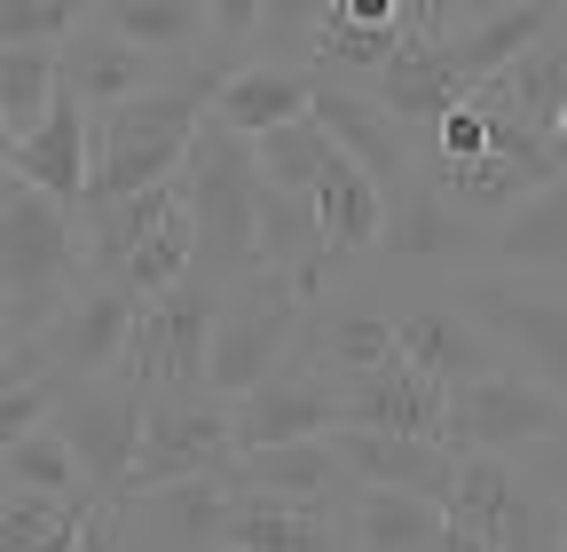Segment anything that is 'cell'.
I'll return each mask as SVG.
<instances>
[{
  "label": "cell",
  "instance_id": "37",
  "mask_svg": "<svg viewBox=\"0 0 567 552\" xmlns=\"http://www.w3.org/2000/svg\"><path fill=\"white\" fill-rule=\"evenodd\" d=\"M80 552H126V544H118V513H111V505H95V513H87Z\"/></svg>",
  "mask_w": 567,
  "mask_h": 552
},
{
  "label": "cell",
  "instance_id": "13",
  "mask_svg": "<svg viewBox=\"0 0 567 552\" xmlns=\"http://www.w3.org/2000/svg\"><path fill=\"white\" fill-rule=\"evenodd\" d=\"M126 316H134V293H118V285H80L71 293L24 348H17V364H32V371H48V379H87V371H111L118 364V348H126Z\"/></svg>",
  "mask_w": 567,
  "mask_h": 552
},
{
  "label": "cell",
  "instance_id": "28",
  "mask_svg": "<svg viewBox=\"0 0 567 552\" xmlns=\"http://www.w3.org/2000/svg\"><path fill=\"white\" fill-rule=\"evenodd\" d=\"M95 9L166 63H197V40L213 32V0H95Z\"/></svg>",
  "mask_w": 567,
  "mask_h": 552
},
{
  "label": "cell",
  "instance_id": "6",
  "mask_svg": "<svg viewBox=\"0 0 567 552\" xmlns=\"http://www.w3.org/2000/svg\"><path fill=\"white\" fill-rule=\"evenodd\" d=\"M237 466V427H229V395L213 387H182V395H151L142 410V442L126 466V490H166V481H213ZM111 498V505H118Z\"/></svg>",
  "mask_w": 567,
  "mask_h": 552
},
{
  "label": "cell",
  "instance_id": "11",
  "mask_svg": "<svg viewBox=\"0 0 567 552\" xmlns=\"http://www.w3.org/2000/svg\"><path fill=\"white\" fill-rule=\"evenodd\" d=\"M316 119H323V134L363 166L379 190H402L417 166H425V134L410 126V119H394L363 80H339V72H316Z\"/></svg>",
  "mask_w": 567,
  "mask_h": 552
},
{
  "label": "cell",
  "instance_id": "42",
  "mask_svg": "<svg viewBox=\"0 0 567 552\" xmlns=\"http://www.w3.org/2000/svg\"><path fill=\"white\" fill-rule=\"evenodd\" d=\"M0 505H9V481H0Z\"/></svg>",
  "mask_w": 567,
  "mask_h": 552
},
{
  "label": "cell",
  "instance_id": "7",
  "mask_svg": "<svg viewBox=\"0 0 567 552\" xmlns=\"http://www.w3.org/2000/svg\"><path fill=\"white\" fill-rule=\"evenodd\" d=\"M442 513L465 521L473 536H488L496 552H559V536H567V513L505 450H457V481H450Z\"/></svg>",
  "mask_w": 567,
  "mask_h": 552
},
{
  "label": "cell",
  "instance_id": "2",
  "mask_svg": "<svg viewBox=\"0 0 567 552\" xmlns=\"http://www.w3.org/2000/svg\"><path fill=\"white\" fill-rule=\"evenodd\" d=\"M260 159H252V134L221 126L205 111L197 143L182 159V197H189V222H197V276L229 285L260 260Z\"/></svg>",
  "mask_w": 567,
  "mask_h": 552
},
{
  "label": "cell",
  "instance_id": "33",
  "mask_svg": "<svg viewBox=\"0 0 567 552\" xmlns=\"http://www.w3.org/2000/svg\"><path fill=\"white\" fill-rule=\"evenodd\" d=\"M87 17L95 0H0V48H63Z\"/></svg>",
  "mask_w": 567,
  "mask_h": 552
},
{
  "label": "cell",
  "instance_id": "21",
  "mask_svg": "<svg viewBox=\"0 0 567 552\" xmlns=\"http://www.w3.org/2000/svg\"><path fill=\"white\" fill-rule=\"evenodd\" d=\"M260 260L292 276L308 308L339 285V268H347V260L331 253V237H323L316 197H300V190H260Z\"/></svg>",
  "mask_w": 567,
  "mask_h": 552
},
{
  "label": "cell",
  "instance_id": "27",
  "mask_svg": "<svg viewBox=\"0 0 567 552\" xmlns=\"http://www.w3.org/2000/svg\"><path fill=\"white\" fill-rule=\"evenodd\" d=\"M442 529H450V513L417 490H354L347 498V544H363V552H434Z\"/></svg>",
  "mask_w": 567,
  "mask_h": 552
},
{
  "label": "cell",
  "instance_id": "25",
  "mask_svg": "<svg viewBox=\"0 0 567 552\" xmlns=\"http://www.w3.org/2000/svg\"><path fill=\"white\" fill-rule=\"evenodd\" d=\"M488 88H496V103H505L513 119H528L536 134H551L559 103H567V9L505 63V72H488Z\"/></svg>",
  "mask_w": 567,
  "mask_h": 552
},
{
  "label": "cell",
  "instance_id": "12",
  "mask_svg": "<svg viewBox=\"0 0 567 552\" xmlns=\"http://www.w3.org/2000/svg\"><path fill=\"white\" fill-rule=\"evenodd\" d=\"M347 419L339 410V379L323 364H308L300 348L284 356L252 395L229 402V427H237V458L245 450H268V442H308V435H331Z\"/></svg>",
  "mask_w": 567,
  "mask_h": 552
},
{
  "label": "cell",
  "instance_id": "44",
  "mask_svg": "<svg viewBox=\"0 0 567 552\" xmlns=\"http://www.w3.org/2000/svg\"><path fill=\"white\" fill-rule=\"evenodd\" d=\"M559 552H567V536H559Z\"/></svg>",
  "mask_w": 567,
  "mask_h": 552
},
{
  "label": "cell",
  "instance_id": "40",
  "mask_svg": "<svg viewBox=\"0 0 567 552\" xmlns=\"http://www.w3.org/2000/svg\"><path fill=\"white\" fill-rule=\"evenodd\" d=\"M9 166H17V126L0 119V182H9Z\"/></svg>",
  "mask_w": 567,
  "mask_h": 552
},
{
  "label": "cell",
  "instance_id": "16",
  "mask_svg": "<svg viewBox=\"0 0 567 552\" xmlns=\"http://www.w3.org/2000/svg\"><path fill=\"white\" fill-rule=\"evenodd\" d=\"M229 552H339L347 544V505L331 498H284V490H237L221 513Z\"/></svg>",
  "mask_w": 567,
  "mask_h": 552
},
{
  "label": "cell",
  "instance_id": "36",
  "mask_svg": "<svg viewBox=\"0 0 567 552\" xmlns=\"http://www.w3.org/2000/svg\"><path fill=\"white\" fill-rule=\"evenodd\" d=\"M450 24H465V0H402V40H434Z\"/></svg>",
  "mask_w": 567,
  "mask_h": 552
},
{
  "label": "cell",
  "instance_id": "35",
  "mask_svg": "<svg viewBox=\"0 0 567 552\" xmlns=\"http://www.w3.org/2000/svg\"><path fill=\"white\" fill-rule=\"evenodd\" d=\"M520 466H528V481H536V490L567 513V427L559 435H544L536 450H520Z\"/></svg>",
  "mask_w": 567,
  "mask_h": 552
},
{
  "label": "cell",
  "instance_id": "29",
  "mask_svg": "<svg viewBox=\"0 0 567 552\" xmlns=\"http://www.w3.org/2000/svg\"><path fill=\"white\" fill-rule=\"evenodd\" d=\"M197 268V222H189V197L174 205V214L151 229V237H142L111 276H103V285H118V293H134V300H151V293H166V285H182V276Z\"/></svg>",
  "mask_w": 567,
  "mask_h": 552
},
{
  "label": "cell",
  "instance_id": "4",
  "mask_svg": "<svg viewBox=\"0 0 567 552\" xmlns=\"http://www.w3.org/2000/svg\"><path fill=\"white\" fill-rule=\"evenodd\" d=\"M213 316H221V285L213 276H182V285L134 300L126 316V348H118V379H134L142 395H182L205 387V356H213Z\"/></svg>",
  "mask_w": 567,
  "mask_h": 552
},
{
  "label": "cell",
  "instance_id": "15",
  "mask_svg": "<svg viewBox=\"0 0 567 552\" xmlns=\"http://www.w3.org/2000/svg\"><path fill=\"white\" fill-rule=\"evenodd\" d=\"M55 72H63V88L80 95L87 111H111V103H126V95H142V88L174 80L182 63H166V55H151V48H134V40L95 9L87 24H71V40L55 48Z\"/></svg>",
  "mask_w": 567,
  "mask_h": 552
},
{
  "label": "cell",
  "instance_id": "38",
  "mask_svg": "<svg viewBox=\"0 0 567 552\" xmlns=\"http://www.w3.org/2000/svg\"><path fill=\"white\" fill-rule=\"evenodd\" d=\"M347 24H402V0H331Z\"/></svg>",
  "mask_w": 567,
  "mask_h": 552
},
{
  "label": "cell",
  "instance_id": "20",
  "mask_svg": "<svg viewBox=\"0 0 567 552\" xmlns=\"http://www.w3.org/2000/svg\"><path fill=\"white\" fill-rule=\"evenodd\" d=\"M347 473L363 481V490H417V498H450L457 481V450L434 442V435H386V427H331Z\"/></svg>",
  "mask_w": 567,
  "mask_h": 552
},
{
  "label": "cell",
  "instance_id": "43",
  "mask_svg": "<svg viewBox=\"0 0 567 552\" xmlns=\"http://www.w3.org/2000/svg\"><path fill=\"white\" fill-rule=\"evenodd\" d=\"M339 552H363V544H339Z\"/></svg>",
  "mask_w": 567,
  "mask_h": 552
},
{
  "label": "cell",
  "instance_id": "17",
  "mask_svg": "<svg viewBox=\"0 0 567 552\" xmlns=\"http://www.w3.org/2000/svg\"><path fill=\"white\" fill-rule=\"evenodd\" d=\"M339 427H386V435H434L442 442V419H450V387L425 379L402 348L371 371H347L339 379Z\"/></svg>",
  "mask_w": 567,
  "mask_h": 552
},
{
  "label": "cell",
  "instance_id": "24",
  "mask_svg": "<svg viewBox=\"0 0 567 552\" xmlns=\"http://www.w3.org/2000/svg\"><path fill=\"white\" fill-rule=\"evenodd\" d=\"M488 268L513 276H559L567 268V174L520 197L505 222H488Z\"/></svg>",
  "mask_w": 567,
  "mask_h": 552
},
{
  "label": "cell",
  "instance_id": "5",
  "mask_svg": "<svg viewBox=\"0 0 567 552\" xmlns=\"http://www.w3.org/2000/svg\"><path fill=\"white\" fill-rule=\"evenodd\" d=\"M450 293L505 348V364L567 395V293H551L544 276H513V268H465L450 276Z\"/></svg>",
  "mask_w": 567,
  "mask_h": 552
},
{
  "label": "cell",
  "instance_id": "10",
  "mask_svg": "<svg viewBox=\"0 0 567 552\" xmlns=\"http://www.w3.org/2000/svg\"><path fill=\"white\" fill-rule=\"evenodd\" d=\"M371 253H386V260H402V268L465 276V268H488V222L465 214V205L417 166L402 190H386V222H379V245H371Z\"/></svg>",
  "mask_w": 567,
  "mask_h": 552
},
{
  "label": "cell",
  "instance_id": "30",
  "mask_svg": "<svg viewBox=\"0 0 567 552\" xmlns=\"http://www.w3.org/2000/svg\"><path fill=\"white\" fill-rule=\"evenodd\" d=\"M252 159H260V182H268V190L316 197V174H323V159H331V134H323V119L308 111V119H284V126L252 134Z\"/></svg>",
  "mask_w": 567,
  "mask_h": 552
},
{
  "label": "cell",
  "instance_id": "34",
  "mask_svg": "<svg viewBox=\"0 0 567 552\" xmlns=\"http://www.w3.org/2000/svg\"><path fill=\"white\" fill-rule=\"evenodd\" d=\"M323 9H331V0H260L252 40H268V48H300V55H308V40H316V24H323Z\"/></svg>",
  "mask_w": 567,
  "mask_h": 552
},
{
  "label": "cell",
  "instance_id": "31",
  "mask_svg": "<svg viewBox=\"0 0 567 552\" xmlns=\"http://www.w3.org/2000/svg\"><path fill=\"white\" fill-rule=\"evenodd\" d=\"M0 481H17V490H48V498H80V505H103V498L87 490L80 458H71V442H63L55 427H32L9 458H0Z\"/></svg>",
  "mask_w": 567,
  "mask_h": 552
},
{
  "label": "cell",
  "instance_id": "22",
  "mask_svg": "<svg viewBox=\"0 0 567 552\" xmlns=\"http://www.w3.org/2000/svg\"><path fill=\"white\" fill-rule=\"evenodd\" d=\"M205 111L221 119V126H237V134H268L284 119H308L316 111V72H308V63H284V55L229 63Z\"/></svg>",
  "mask_w": 567,
  "mask_h": 552
},
{
  "label": "cell",
  "instance_id": "9",
  "mask_svg": "<svg viewBox=\"0 0 567 552\" xmlns=\"http://www.w3.org/2000/svg\"><path fill=\"white\" fill-rule=\"evenodd\" d=\"M559 427H567V395L528 379V371H513V364H496V371L450 387L442 442L450 450H505V458H520V450H536Z\"/></svg>",
  "mask_w": 567,
  "mask_h": 552
},
{
  "label": "cell",
  "instance_id": "18",
  "mask_svg": "<svg viewBox=\"0 0 567 552\" xmlns=\"http://www.w3.org/2000/svg\"><path fill=\"white\" fill-rule=\"evenodd\" d=\"M394 339H402V356H410L425 379H442V387H465V379H481V371L505 364V348L473 324V308H465L450 285H442L434 300L402 308V316H394Z\"/></svg>",
  "mask_w": 567,
  "mask_h": 552
},
{
  "label": "cell",
  "instance_id": "8",
  "mask_svg": "<svg viewBox=\"0 0 567 552\" xmlns=\"http://www.w3.org/2000/svg\"><path fill=\"white\" fill-rule=\"evenodd\" d=\"M142 410H151V395H142L134 379H118V371L55 379V410H48V427L71 442V458H80L87 490H95L103 505L126 490V466H134V442H142Z\"/></svg>",
  "mask_w": 567,
  "mask_h": 552
},
{
  "label": "cell",
  "instance_id": "14",
  "mask_svg": "<svg viewBox=\"0 0 567 552\" xmlns=\"http://www.w3.org/2000/svg\"><path fill=\"white\" fill-rule=\"evenodd\" d=\"M126 552H213L229 513V473L213 481H166V490H134L111 505Z\"/></svg>",
  "mask_w": 567,
  "mask_h": 552
},
{
  "label": "cell",
  "instance_id": "1",
  "mask_svg": "<svg viewBox=\"0 0 567 552\" xmlns=\"http://www.w3.org/2000/svg\"><path fill=\"white\" fill-rule=\"evenodd\" d=\"M95 285V260H87V229L71 205H55L32 182H0V300H9L17 324V348L80 293Z\"/></svg>",
  "mask_w": 567,
  "mask_h": 552
},
{
  "label": "cell",
  "instance_id": "3",
  "mask_svg": "<svg viewBox=\"0 0 567 552\" xmlns=\"http://www.w3.org/2000/svg\"><path fill=\"white\" fill-rule=\"evenodd\" d=\"M300 324H308V300L284 268L252 260L245 276L221 285V316H213V356H205V387L213 395H252L284 356L300 348Z\"/></svg>",
  "mask_w": 567,
  "mask_h": 552
},
{
  "label": "cell",
  "instance_id": "32",
  "mask_svg": "<svg viewBox=\"0 0 567 552\" xmlns=\"http://www.w3.org/2000/svg\"><path fill=\"white\" fill-rule=\"evenodd\" d=\"M63 72H55V48H0V119L17 134H32L55 103Z\"/></svg>",
  "mask_w": 567,
  "mask_h": 552
},
{
  "label": "cell",
  "instance_id": "41",
  "mask_svg": "<svg viewBox=\"0 0 567 552\" xmlns=\"http://www.w3.org/2000/svg\"><path fill=\"white\" fill-rule=\"evenodd\" d=\"M496 9H528V0H465V17H496Z\"/></svg>",
  "mask_w": 567,
  "mask_h": 552
},
{
  "label": "cell",
  "instance_id": "39",
  "mask_svg": "<svg viewBox=\"0 0 567 552\" xmlns=\"http://www.w3.org/2000/svg\"><path fill=\"white\" fill-rule=\"evenodd\" d=\"M434 552H496V544H488V536H473L465 521H450V529L434 536Z\"/></svg>",
  "mask_w": 567,
  "mask_h": 552
},
{
  "label": "cell",
  "instance_id": "19",
  "mask_svg": "<svg viewBox=\"0 0 567 552\" xmlns=\"http://www.w3.org/2000/svg\"><path fill=\"white\" fill-rule=\"evenodd\" d=\"M9 174L32 182V190H48L55 205L80 214V205H87V174H95V111L71 95V88H55L48 119H40L32 134H17V166H9Z\"/></svg>",
  "mask_w": 567,
  "mask_h": 552
},
{
  "label": "cell",
  "instance_id": "23",
  "mask_svg": "<svg viewBox=\"0 0 567 552\" xmlns=\"http://www.w3.org/2000/svg\"><path fill=\"white\" fill-rule=\"evenodd\" d=\"M229 481H237V490H284V498H331V505H347L354 490H363V481L347 473V458H339V442H331V435L245 450V458L229 466Z\"/></svg>",
  "mask_w": 567,
  "mask_h": 552
},
{
  "label": "cell",
  "instance_id": "26",
  "mask_svg": "<svg viewBox=\"0 0 567 552\" xmlns=\"http://www.w3.org/2000/svg\"><path fill=\"white\" fill-rule=\"evenodd\" d=\"M316 214H323V237H331L339 260H363L379 245V222H386V190L331 143V159L316 174Z\"/></svg>",
  "mask_w": 567,
  "mask_h": 552
}]
</instances>
